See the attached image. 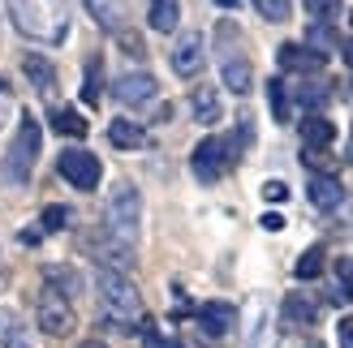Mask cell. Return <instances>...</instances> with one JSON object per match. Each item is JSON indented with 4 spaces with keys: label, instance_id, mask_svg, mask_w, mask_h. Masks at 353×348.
Instances as JSON below:
<instances>
[{
    "label": "cell",
    "instance_id": "1",
    "mask_svg": "<svg viewBox=\"0 0 353 348\" xmlns=\"http://www.w3.org/2000/svg\"><path fill=\"white\" fill-rule=\"evenodd\" d=\"M9 22L34 43H61L69 34V0H9Z\"/></svg>",
    "mask_w": 353,
    "mask_h": 348
},
{
    "label": "cell",
    "instance_id": "2",
    "mask_svg": "<svg viewBox=\"0 0 353 348\" xmlns=\"http://www.w3.org/2000/svg\"><path fill=\"white\" fill-rule=\"evenodd\" d=\"M103 224H108V237L117 246L134 250L138 232H143V194L134 185H117L108 194V206H103Z\"/></svg>",
    "mask_w": 353,
    "mask_h": 348
},
{
    "label": "cell",
    "instance_id": "3",
    "mask_svg": "<svg viewBox=\"0 0 353 348\" xmlns=\"http://www.w3.org/2000/svg\"><path fill=\"white\" fill-rule=\"evenodd\" d=\"M99 297H103V309L121 323L143 314V297H138V288L121 271H99Z\"/></svg>",
    "mask_w": 353,
    "mask_h": 348
},
{
    "label": "cell",
    "instance_id": "4",
    "mask_svg": "<svg viewBox=\"0 0 353 348\" xmlns=\"http://www.w3.org/2000/svg\"><path fill=\"white\" fill-rule=\"evenodd\" d=\"M34 314H39V327H43V331L57 336V340L74 336V327H78L74 305H69L65 292H57V288H43V292H39V305H34Z\"/></svg>",
    "mask_w": 353,
    "mask_h": 348
},
{
    "label": "cell",
    "instance_id": "5",
    "mask_svg": "<svg viewBox=\"0 0 353 348\" xmlns=\"http://www.w3.org/2000/svg\"><path fill=\"white\" fill-rule=\"evenodd\" d=\"M39 142H43V129H39V120H22L17 125V138H13V146H9V172L17 181H26L30 177V168L34 160H39Z\"/></svg>",
    "mask_w": 353,
    "mask_h": 348
},
{
    "label": "cell",
    "instance_id": "6",
    "mask_svg": "<svg viewBox=\"0 0 353 348\" xmlns=\"http://www.w3.org/2000/svg\"><path fill=\"white\" fill-rule=\"evenodd\" d=\"M194 177L199 181H220L228 168H233V142H224V138H203L199 146H194Z\"/></svg>",
    "mask_w": 353,
    "mask_h": 348
},
{
    "label": "cell",
    "instance_id": "7",
    "mask_svg": "<svg viewBox=\"0 0 353 348\" xmlns=\"http://www.w3.org/2000/svg\"><path fill=\"white\" fill-rule=\"evenodd\" d=\"M57 172L74 185V189H95L99 177H103V164L95 160L91 151H65L61 160H57Z\"/></svg>",
    "mask_w": 353,
    "mask_h": 348
},
{
    "label": "cell",
    "instance_id": "8",
    "mask_svg": "<svg viewBox=\"0 0 353 348\" xmlns=\"http://www.w3.org/2000/svg\"><path fill=\"white\" fill-rule=\"evenodd\" d=\"M203 61H207V43H203V34L199 30H190V34H181L176 39V47H172V69L181 78H194L203 69Z\"/></svg>",
    "mask_w": 353,
    "mask_h": 348
},
{
    "label": "cell",
    "instance_id": "9",
    "mask_svg": "<svg viewBox=\"0 0 353 348\" xmlns=\"http://www.w3.org/2000/svg\"><path fill=\"white\" fill-rule=\"evenodd\" d=\"M220 74H224V86L233 95H245L254 86V69H250V61L241 56V52H233V47H220Z\"/></svg>",
    "mask_w": 353,
    "mask_h": 348
},
{
    "label": "cell",
    "instance_id": "10",
    "mask_svg": "<svg viewBox=\"0 0 353 348\" xmlns=\"http://www.w3.org/2000/svg\"><path fill=\"white\" fill-rule=\"evenodd\" d=\"M155 91H160V86H155L151 74H125L117 82V99L125 103V108H143V103L155 99Z\"/></svg>",
    "mask_w": 353,
    "mask_h": 348
},
{
    "label": "cell",
    "instance_id": "11",
    "mask_svg": "<svg viewBox=\"0 0 353 348\" xmlns=\"http://www.w3.org/2000/svg\"><path fill=\"white\" fill-rule=\"evenodd\" d=\"M280 69H293V74H319L323 52H310L302 43H280Z\"/></svg>",
    "mask_w": 353,
    "mask_h": 348
},
{
    "label": "cell",
    "instance_id": "12",
    "mask_svg": "<svg viewBox=\"0 0 353 348\" xmlns=\"http://www.w3.org/2000/svg\"><path fill=\"white\" fill-rule=\"evenodd\" d=\"M91 17L103 26V30H121L125 26V13H130V0H82Z\"/></svg>",
    "mask_w": 353,
    "mask_h": 348
},
{
    "label": "cell",
    "instance_id": "13",
    "mask_svg": "<svg viewBox=\"0 0 353 348\" xmlns=\"http://www.w3.org/2000/svg\"><path fill=\"white\" fill-rule=\"evenodd\" d=\"M332 138H336V125H332L327 116H306V120H302V146H306V151H314V155L327 151Z\"/></svg>",
    "mask_w": 353,
    "mask_h": 348
},
{
    "label": "cell",
    "instance_id": "14",
    "mask_svg": "<svg viewBox=\"0 0 353 348\" xmlns=\"http://www.w3.org/2000/svg\"><path fill=\"white\" fill-rule=\"evenodd\" d=\"M199 323L207 327L211 336H228V331H233V323H237V309L224 305V301H207V305L199 309Z\"/></svg>",
    "mask_w": 353,
    "mask_h": 348
},
{
    "label": "cell",
    "instance_id": "15",
    "mask_svg": "<svg viewBox=\"0 0 353 348\" xmlns=\"http://www.w3.org/2000/svg\"><path fill=\"white\" fill-rule=\"evenodd\" d=\"M306 194H310V202L319 206V211H336L341 198H345V189H341L336 177H314V181L306 185Z\"/></svg>",
    "mask_w": 353,
    "mask_h": 348
},
{
    "label": "cell",
    "instance_id": "16",
    "mask_svg": "<svg viewBox=\"0 0 353 348\" xmlns=\"http://www.w3.org/2000/svg\"><path fill=\"white\" fill-rule=\"evenodd\" d=\"M0 348H34V336L26 331V323L9 314V309H0Z\"/></svg>",
    "mask_w": 353,
    "mask_h": 348
},
{
    "label": "cell",
    "instance_id": "17",
    "mask_svg": "<svg viewBox=\"0 0 353 348\" xmlns=\"http://www.w3.org/2000/svg\"><path fill=\"white\" fill-rule=\"evenodd\" d=\"M108 142L121 146V151H138V146H147V129L138 125V120H112V125H108Z\"/></svg>",
    "mask_w": 353,
    "mask_h": 348
},
{
    "label": "cell",
    "instance_id": "18",
    "mask_svg": "<svg viewBox=\"0 0 353 348\" xmlns=\"http://www.w3.org/2000/svg\"><path fill=\"white\" fill-rule=\"evenodd\" d=\"M190 108H194V116H199L203 125H216V120H220V95H216V86H194Z\"/></svg>",
    "mask_w": 353,
    "mask_h": 348
},
{
    "label": "cell",
    "instance_id": "19",
    "mask_svg": "<svg viewBox=\"0 0 353 348\" xmlns=\"http://www.w3.org/2000/svg\"><path fill=\"white\" fill-rule=\"evenodd\" d=\"M22 69H26V78H30V86H34L39 95H52V91H57V69H52V61H43V56H26Z\"/></svg>",
    "mask_w": 353,
    "mask_h": 348
},
{
    "label": "cell",
    "instance_id": "20",
    "mask_svg": "<svg viewBox=\"0 0 353 348\" xmlns=\"http://www.w3.org/2000/svg\"><path fill=\"white\" fill-rule=\"evenodd\" d=\"M176 22H181V0H151V30H176Z\"/></svg>",
    "mask_w": 353,
    "mask_h": 348
},
{
    "label": "cell",
    "instance_id": "21",
    "mask_svg": "<svg viewBox=\"0 0 353 348\" xmlns=\"http://www.w3.org/2000/svg\"><path fill=\"white\" fill-rule=\"evenodd\" d=\"M52 129H57V133H69V138H86V120H82V112H74V108H57V112H52Z\"/></svg>",
    "mask_w": 353,
    "mask_h": 348
},
{
    "label": "cell",
    "instance_id": "22",
    "mask_svg": "<svg viewBox=\"0 0 353 348\" xmlns=\"http://www.w3.org/2000/svg\"><path fill=\"white\" fill-rule=\"evenodd\" d=\"M250 348H272V336H268V305H263V301L250 305Z\"/></svg>",
    "mask_w": 353,
    "mask_h": 348
},
{
    "label": "cell",
    "instance_id": "23",
    "mask_svg": "<svg viewBox=\"0 0 353 348\" xmlns=\"http://www.w3.org/2000/svg\"><path fill=\"white\" fill-rule=\"evenodd\" d=\"M285 318L293 327H310L314 323V305L302 297V292H293V297H285Z\"/></svg>",
    "mask_w": 353,
    "mask_h": 348
},
{
    "label": "cell",
    "instance_id": "24",
    "mask_svg": "<svg viewBox=\"0 0 353 348\" xmlns=\"http://www.w3.org/2000/svg\"><path fill=\"white\" fill-rule=\"evenodd\" d=\"M268 103H272V116L280 120V125L293 116V112H289V91H285V82H268Z\"/></svg>",
    "mask_w": 353,
    "mask_h": 348
},
{
    "label": "cell",
    "instance_id": "25",
    "mask_svg": "<svg viewBox=\"0 0 353 348\" xmlns=\"http://www.w3.org/2000/svg\"><path fill=\"white\" fill-rule=\"evenodd\" d=\"M293 271H297V280H314V275L323 271V250H319V246H310L302 258H297V267H293Z\"/></svg>",
    "mask_w": 353,
    "mask_h": 348
},
{
    "label": "cell",
    "instance_id": "26",
    "mask_svg": "<svg viewBox=\"0 0 353 348\" xmlns=\"http://www.w3.org/2000/svg\"><path fill=\"white\" fill-rule=\"evenodd\" d=\"M99 78H103V65H99V56L86 65V82H82V99L86 103H99Z\"/></svg>",
    "mask_w": 353,
    "mask_h": 348
},
{
    "label": "cell",
    "instance_id": "27",
    "mask_svg": "<svg viewBox=\"0 0 353 348\" xmlns=\"http://www.w3.org/2000/svg\"><path fill=\"white\" fill-rule=\"evenodd\" d=\"M254 9L268 17V22H285L289 9H293V0H254Z\"/></svg>",
    "mask_w": 353,
    "mask_h": 348
},
{
    "label": "cell",
    "instance_id": "28",
    "mask_svg": "<svg viewBox=\"0 0 353 348\" xmlns=\"http://www.w3.org/2000/svg\"><path fill=\"white\" fill-rule=\"evenodd\" d=\"M17 112V99H13V86H9V78H0V129L9 125V116Z\"/></svg>",
    "mask_w": 353,
    "mask_h": 348
},
{
    "label": "cell",
    "instance_id": "29",
    "mask_svg": "<svg viewBox=\"0 0 353 348\" xmlns=\"http://www.w3.org/2000/svg\"><path fill=\"white\" fill-rule=\"evenodd\" d=\"M69 224V206H48L43 211V232H61Z\"/></svg>",
    "mask_w": 353,
    "mask_h": 348
},
{
    "label": "cell",
    "instance_id": "30",
    "mask_svg": "<svg viewBox=\"0 0 353 348\" xmlns=\"http://www.w3.org/2000/svg\"><path fill=\"white\" fill-rule=\"evenodd\" d=\"M336 297L341 301L353 297V258H345V263H341V288H336Z\"/></svg>",
    "mask_w": 353,
    "mask_h": 348
},
{
    "label": "cell",
    "instance_id": "31",
    "mask_svg": "<svg viewBox=\"0 0 353 348\" xmlns=\"http://www.w3.org/2000/svg\"><path fill=\"white\" fill-rule=\"evenodd\" d=\"M263 198H268V202H285L289 198V185L285 181H268V185H263Z\"/></svg>",
    "mask_w": 353,
    "mask_h": 348
},
{
    "label": "cell",
    "instance_id": "32",
    "mask_svg": "<svg viewBox=\"0 0 353 348\" xmlns=\"http://www.w3.org/2000/svg\"><path fill=\"white\" fill-rule=\"evenodd\" d=\"M310 43L332 47V43H336V34H332V26H314V30H310Z\"/></svg>",
    "mask_w": 353,
    "mask_h": 348
},
{
    "label": "cell",
    "instance_id": "33",
    "mask_svg": "<svg viewBox=\"0 0 353 348\" xmlns=\"http://www.w3.org/2000/svg\"><path fill=\"white\" fill-rule=\"evenodd\" d=\"M336 5H341V0H306V9H310L314 17H327V13L336 9Z\"/></svg>",
    "mask_w": 353,
    "mask_h": 348
},
{
    "label": "cell",
    "instance_id": "34",
    "mask_svg": "<svg viewBox=\"0 0 353 348\" xmlns=\"http://www.w3.org/2000/svg\"><path fill=\"white\" fill-rule=\"evenodd\" d=\"M336 336H341V348H353V314H349V318H341Z\"/></svg>",
    "mask_w": 353,
    "mask_h": 348
},
{
    "label": "cell",
    "instance_id": "35",
    "mask_svg": "<svg viewBox=\"0 0 353 348\" xmlns=\"http://www.w3.org/2000/svg\"><path fill=\"white\" fill-rule=\"evenodd\" d=\"M147 348H181L176 340H168V336H155V331H147Z\"/></svg>",
    "mask_w": 353,
    "mask_h": 348
},
{
    "label": "cell",
    "instance_id": "36",
    "mask_svg": "<svg viewBox=\"0 0 353 348\" xmlns=\"http://www.w3.org/2000/svg\"><path fill=\"white\" fill-rule=\"evenodd\" d=\"M263 228H268V232H280V228H285V219H280V215H263Z\"/></svg>",
    "mask_w": 353,
    "mask_h": 348
},
{
    "label": "cell",
    "instance_id": "37",
    "mask_svg": "<svg viewBox=\"0 0 353 348\" xmlns=\"http://www.w3.org/2000/svg\"><path fill=\"white\" fill-rule=\"evenodd\" d=\"M327 91H302V103H323Z\"/></svg>",
    "mask_w": 353,
    "mask_h": 348
},
{
    "label": "cell",
    "instance_id": "38",
    "mask_svg": "<svg viewBox=\"0 0 353 348\" xmlns=\"http://www.w3.org/2000/svg\"><path fill=\"white\" fill-rule=\"evenodd\" d=\"M345 65H349V69H353V39H349V43H345Z\"/></svg>",
    "mask_w": 353,
    "mask_h": 348
},
{
    "label": "cell",
    "instance_id": "39",
    "mask_svg": "<svg viewBox=\"0 0 353 348\" xmlns=\"http://www.w3.org/2000/svg\"><path fill=\"white\" fill-rule=\"evenodd\" d=\"M78 348H108V344H99V340H86V344H78Z\"/></svg>",
    "mask_w": 353,
    "mask_h": 348
},
{
    "label": "cell",
    "instance_id": "40",
    "mask_svg": "<svg viewBox=\"0 0 353 348\" xmlns=\"http://www.w3.org/2000/svg\"><path fill=\"white\" fill-rule=\"evenodd\" d=\"M349 164H353V125H349Z\"/></svg>",
    "mask_w": 353,
    "mask_h": 348
},
{
    "label": "cell",
    "instance_id": "41",
    "mask_svg": "<svg viewBox=\"0 0 353 348\" xmlns=\"http://www.w3.org/2000/svg\"><path fill=\"white\" fill-rule=\"evenodd\" d=\"M306 348H327V344H323V340H310V344H306Z\"/></svg>",
    "mask_w": 353,
    "mask_h": 348
},
{
    "label": "cell",
    "instance_id": "42",
    "mask_svg": "<svg viewBox=\"0 0 353 348\" xmlns=\"http://www.w3.org/2000/svg\"><path fill=\"white\" fill-rule=\"evenodd\" d=\"M216 5H224V9H233V5H237V0H216Z\"/></svg>",
    "mask_w": 353,
    "mask_h": 348
}]
</instances>
